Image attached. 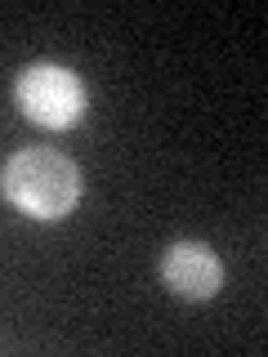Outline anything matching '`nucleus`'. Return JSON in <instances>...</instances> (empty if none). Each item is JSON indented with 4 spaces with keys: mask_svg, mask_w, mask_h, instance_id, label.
<instances>
[{
    "mask_svg": "<svg viewBox=\"0 0 268 357\" xmlns=\"http://www.w3.org/2000/svg\"><path fill=\"white\" fill-rule=\"evenodd\" d=\"M0 192L27 219L54 223L81 201V165L59 148H18L0 170Z\"/></svg>",
    "mask_w": 268,
    "mask_h": 357,
    "instance_id": "obj_1",
    "label": "nucleus"
},
{
    "mask_svg": "<svg viewBox=\"0 0 268 357\" xmlns=\"http://www.w3.org/2000/svg\"><path fill=\"white\" fill-rule=\"evenodd\" d=\"M14 103L40 130H72L81 126L89 94L85 81L63 63H27L14 81Z\"/></svg>",
    "mask_w": 268,
    "mask_h": 357,
    "instance_id": "obj_2",
    "label": "nucleus"
},
{
    "mask_svg": "<svg viewBox=\"0 0 268 357\" xmlns=\"http://www.w3.org/2000/svg\"><path fill=\"white\" fill-rule=\"evenodd\" d=\"M161 282L179 299H215L223 290V259L206 241H174L161 255Z\"/></svg>",
    "mask_w": 268,
    "mask_h": 357,
    "instance_id": "obj_3",
    "label": "nucleus"
}]
</instances>
